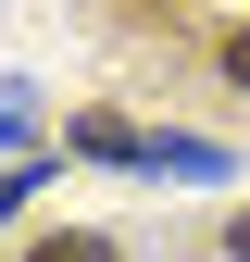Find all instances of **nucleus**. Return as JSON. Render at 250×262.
I'll return each instance as SVG.
<instances>
[{
  "instance_id": "nucleus-1",
  "label": "nucleus",
  "mask_w": 250,
  "mask_h": 262,
  "mask_svg": "<svg viewBox=\"0 0 250 262\" xmlns=\"http://www.w3.org/2000/svg\"><path fill=\"white\" fill-rule=\"evenodd\" d=\"M75 150H88V162H150V138H138V125H113V113H88Z\"/></svg>"
},
{
  "instance_id": "nucleus-4",
  "label": "nucleus",
  "mask_w": 250,
  "mask_h": 262,
  "mask_svg": "<svg viewBox=\"0 0 250 262\" xmlns=\"http://www.w3.org/2000/svg\"><path fill=\"white\" fill-rule=\"evenodd\" d=\"M225 75H238V88H250V25H238V38H225Z\"/></svg>"
},
{
  "instance_id": "nucleus-6",
  "label": "nucleus",
  "mask_w": 250,
  "mask_h": 262,
  "mask_svg": "<svg viewBox=\"0 0 250 262\" xmlns=\"http://www.w3.org/2000/svg\"><path fill=\"white\" fill-rule=\"evenodd\" d=\"M225 250H238V262H250V212H238V225H225Z\"/></svg>"
},
{
  "instance_id": "nucleus-3",
  "label": "nucleus",
  "mask_w": 250,
  "mask_h": 262,
  "mask_svg": "<svg viewBox=\"0 0 250 262\" xmlns=\"http://www.w3.org/2000/svg\"><path fill=\"white\" fill-rule=\"evenodd\" d=\"M25 262H113V237H88V225H75V237H38Z\"/></svg>"
},
{
  "instance_id": "nucleus-2",
  "label": "nucleus",
  "mask_w": 250,
  "mask_h": 262,
  "mask_svg": "<svg viewBox=\"0 0 250 262\" xmlns=\"http://www.w3.org/2000/svg\"><path fill=\"white\" fill-rule=\"evenodd\" d=\"M150 162L163 175H225V150H200V138H150Z\"/></svg>"
},
{
  "instance_id": "nucleus-5",
  "label": "nucleus",
  "mask_w": 250,
  "mask_h": 262,
  "mask_svg": "<svg viewBox=\"0 0 250 262\" xmlns=\"http://www.w3.org/2000/svg\"><path fill=\"white\" fill-rule=\"evenodd\" d=\"M0 212H25V175H0Z\"/></svg>"
}]
</instances>
